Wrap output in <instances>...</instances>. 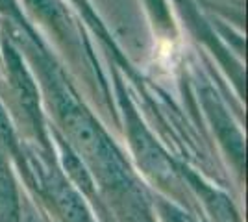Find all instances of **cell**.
Here are the masks:
<instances>
[{
  "label": "cell",
  "instance_id": "cell-1",
  "mask_svg": "<svg viewBox=\"0 0 248 222\" xmlns=\"http://www.w3.org/2000/svg\"><path fill=\"white\" fill-rule=\"evenodd\" d=\"M0 28L21 50L37 80L41 98L67 145L82 159L94 185L108 200H113L119 217L132 222L150 211V202L128 159L113 139L106 133L96 117L85 107L67 73L50 52L37 28L26 22H11L0 17Z\"/></svg>",
  "mask_w": 248,
  "mask_h": 222
},
{
  "label": "cell",
  "instance_id": "cell-3",
  "mask_svg": "<svg viewBox=\"0 0 248 222\" xmlns=\"http://www.w3.org/2000/svg\"><path fill=\"white\" fill-rule=\"evenodd\" d=\"M24 15L31 19V24H39L43 30L54 37L56 44L60 46L74 69L89 80L104 93V98H109L108 85L104 80L102 71L98 69V61L94 59V54L87 37L82 32V24L74 17L71 8L65 0H19Z\"/></svg>",
  "mask_w": 248,
  "mask_h": 222
},
{
  "label": "cell",
  "instance_id": "cell-6",
  "mask_svg": "<svg viewBox=\"0 0 248 222\" xmlns=\"http://www.w3.org/2000/svg\"><path fill=\"white\" fill-rule=\"evenodd\" d=\"M0 222H22V198L10 156L0 152Z\"/></svg>",
  "mask_w": 248,
  "mask_h": 222
},
{
  "label": "cell",
  "instance_id": "cell-2",
  "mask_svg": "<svg viewBox=\"0 0 248 222\" xmlns=\"http://www.w3.org/2000/svg\"><path fill=\"white\" fill-rule=\"evenodd\" d=\"M21 161L17 170L46 211L58 222H94L80 189L60 167L54 150H45L21 139Z\"/></svg>",
  "mask_w": 248,
  "mask_h": 222
},
{
  "label": "cell",
  "instance_id": "cell-5",
  "mask_svg": "<svg viewBox=\"0 0 248 222\" xmlns=\"http://www.w3.org/2000/svg\"><path fill=\"white\" fill-rule=\"evenodd\" d=\"M115 74V89L119 96V104L123 109L124 122H126V132H128V143L132 147L135 159L139 169L143 170L148 180L154 185H157L161 191H165L167 194H170L174 200L186 204L187 207H191V202L187 200V183L180 172V165H176L167 156V152L159 147V143H155L152 133L146 130V126L141 122V117L137 113L132 100L128 98L126 91L121 84V76L117 71Z\"/></svg>",
  "mask_w": 248,
  "mask_h": 222
},
{
  "label": "cell",
  "instance_id": "cell-7",
  "mask_svg": "<svg viewBox=\"0 0 248 222\" xmlns=\"http://www.w3.org/2000/svg\"><path fill=\"white\" fill-rule=\"evenodd\" d=\"M0 152L10 156L13 165L21 161V137L17 135L15 124L11 122V117L2 104V100H0Z\"/></svg>",
  "mask_w": 248,
  "mask_h": 222
},
{
  "label": "cell",
  "instance_id": "cell-9",
  "mask_svg": "<svg viewBox=\"0 0 248 222\" xmlns=\"http://www.w3.org/2000/svg\"><path fill=\"white\" fill-rule=\"evenodd\" d=\"M22 222H43V221L37 217V213L33 211L31 206H26V209L22 207Z\"/></svg>",
  "mask_w": 248,
  "mask_h": 222
},
{
  "label": "cell",
  "instance_id": "cell-4",
  "mask_svg": "<svg viewBox=\"0 0 248 222\" xmlns=\"http://www.w3.org/2000/svg\"><path fill=\"white\" fill-rule=\"evenodd\" d=\"M0 67L6 73L11 109L17 117V126L24 130L28 141L45 150H54L50 132L41 109V91L37 80L26 63L21 50L13 44L8 33L0 28Z\"/></svg>",
  "mask_w": 248,
  "mask_h": 222
},
{
  "label": "cell",
  "instance_id": "cell-8",
  "mask_svg": "<svg viewBox=\"0 0 248 222\" xmlns=\"http://www.w3.org/2000/svg\"><path fill=\"white\" fill-rule=\"evenodd\" d=\"M154 206L161 222H197L189 213L184 211L174 202L167 200V198H161V196L154 198Z\"/></svg>",
  "mask_w": 248,
  "mask_h": 222
}]
</instances>
